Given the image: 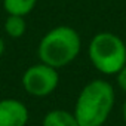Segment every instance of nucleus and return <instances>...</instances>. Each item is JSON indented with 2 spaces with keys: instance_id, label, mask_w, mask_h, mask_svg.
Returning a JSON list of instances; mask_svg holds the SVG:
<instances>
[{
  "instance_id": "6e6552de",
  "label": "nucleus",
  "mask_w": 126,
  "mask_h": 126,
  "mask_svg": "<svg viewBox=\"0 0 126 126\" xmlns=\"http://www.w3.org/2000/svg\"><path fill=\"white\" fill-rule=\"evenodd\" d=\"M5 31L12 39H19L25 33V19L21 15H8L5 21Z\"/></svg>"
},
{
  "instance_id": "423d86ee",
  "label": "nucleus",
  "mask_w": 126,
  "mask_h": 126,
  "mask_svg": "<svg viewBox=\"0 0 126 126\" xmlns=\"http://www.w3.org/2000/svg\"><path fill=\"white\" fill-rule=\"evenodd\" d=\"M42 126H79L74 113L67 110H52L49 111L42 122Z\"/></svg>"
},
{
  "instance_id": "0eeeda50",
  "label": "nucleus",
  "mask_w": 126,
  "mask_h": 126,
  "mask_svg": "<svg viewBox=\"0 0 126 126\" xmlns=\"http://www.w3.org/2000/svg\"><path fill=\"white\" fill-rule=\"evenodd\" d=\"M37 3V0H3V8L9 15H28Z\"/></svg>"
},
{
  "instance_id": "9b49d317",
  "label": "nucleus",
  "mask_w": 126,
  "mask_h": 126,
  "mask_svg": "<svg viewBox=\"0 0 126 126\" xmlns=\"http://www.w3.org/2000/svg\"><path fill=\"white\" fill-rule=\"evenodd\" d=\"M122 114H123V119L126 122V101L123 102V107H122Z\"/></svg>"
},
{
  "instance_id": "7ed1b4c3",
  "label": "nucleus",
  "mask_w": 126,
  "mask_h": 126,
  "mask_svg": "<svg viewBox=\"0 0 126 126\" xmlns=\"http://www.w3.org/2000/svg\"><path fill=\"white\" fill-rule=\"evenodd\" d=\"M88 55L98 71L104 74H117L126 64V45L113 33H98L89 43Z\"/></svg>"
},
{
  "instance_id": "9d476101",
  "label": "nucleus",
  "mask_w": 126,
  "mask_h": 126,
  "mask_svg": "<svg viewBox=\"0 0 126 126\" xmlns=\"http://www.w3.org/2000/svg\"><path fill=\"white\" fill-rule=\"evenodd\" d=\"M3 52H5V42H3L2 37H0V56L3 55Z\"/></svg>"
},
{
  "instance_id": "1a4fd4ad",
  "label": "nucleus",
  "mask_w": 126,
  "mask_h": 126,
  "mask_svg": "<svg viewBox=\"0 0 126 126\" xmlns=\"http://www.w3.org/2000/svg\"><path fill=\"white\" fill-rule=\"evenodd\" d=\"M117 85L120 86L122 91L126 92V64L120 68V71L117 73Z\"/></svg>"
},
{
  "instance_id": "f257e3e1",
  "label": "nucleus",
  "mask_w": 126,
  "mask_h": 126,
  "mask_svg": "<svg viewBox=\"0 0 126 126\" xmlns=\"http://www.w3.org/2000/svg\"><path fill=\"white\" fill-rule=\"evenodd\" d=\"M114 107V89L101 79L92 80L80 91L74 116L79 126H102Z\"/></svg>"
},
{
  "instance_id": "f03ea898",
  "label": "nucleus",
  "mask_w": 126,
  "mask_h": 126,
  "mask_svg": "<svg viewBox=\"0 0 126 126\" xmlns=\"http://www.w3.org/2000/svg\"><path fill=\"white\" fill-rule=\"evenodd\" d=\"M82 47L79 33L67 25H59L47 31L39 45V58L42 62L61 68L76 59Z\"/></svg>"
},
{
  "instance_id": "39448f33",
  "label": "nucleus",
  "mask_w": 126,
  "mask_h": 126,
  "mask_svg": "<svg viewBox=\"0 0 126 126\" xmlns=\"http://www.w3.org/2000/svg\"><path fill=\"white\" fill-rule=\"evenodd\" d=\"M28 110L18 99H0V126H25Z\"/></svg>"
},
{
  "instance_id": "20e7f679",
  "label": "nucleus",
  "mask_w": 126,
  "mask_h": 126,
  "mask_svg": "<svg viewBox=\"0 0 126 126\" xmlns=\"http://www.w3.org/2000/svg\"><path fill=\"white\" fill-rule=\"evenodd\" d=\"M59 82V76L56 68L40 62V64L31 65L22 76V86L27 94L43 98L52 94Z\"/></svg>"
}]
</instances>
